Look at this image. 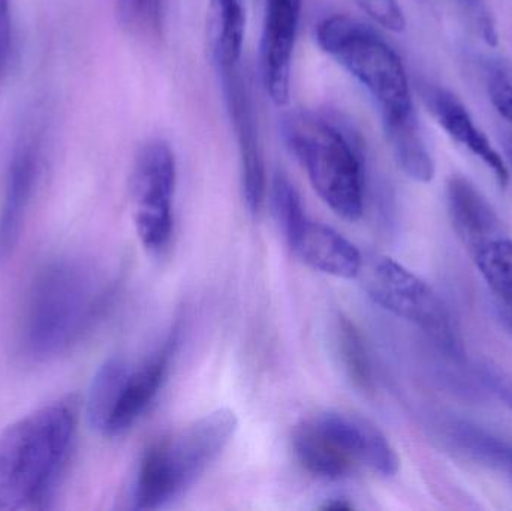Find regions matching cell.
Listing matches in <instances>:
<instances>
[{"instance_id": "cell-16", "label": "cell", "mask_w": 512, "mask_h": 511, "mask_svg": "<svg viewBox=\"0 0 512 511\" xmlns=\"http://www.w3.org/2000/svg\"><path fill=\"white\" fill-rule=\"evenodd\" d=\"M292 447L304 470L319 479H345L357 470V467L340 452L316 416L309 417L295 426Z\"/></svg>"}, {"instance_id": "cell-23", "label": "cell", "mask_w": 512, "mask_h": 511, "mask_svg": "<svg viewBox=\"0 0 512 511\" xmlns=\"http://www.w3.org/2000/svg\"><path fill=\"white\" fill-rule=\"evenodd\" d=\"M119 17L135 30H156L161 24L162 0H117Z\"/></svg>"}, {"instance_id": "cell-22", "label": "cell", "mask_w": 512, "mask_h": 511, "mask_svg": "<svg viewBox=\"0 0 512 511\" xmlns=\"http://www.w3.org/2000/svg\"><path fill=\"white\" fill-rule=\"evenodd\" d=\"M487 93L505 120L512 123V62L496 60L487 68Z\"/></svg>"}, {"instance_id": "cell-18", "label": "cell", "mask_w": 512, "mask_h": 511, "mask_svg": "<svg viewBox=\"0 0 512 511\" xmlns=\"http://www.w3.org/2000/svg\"><path fill=\"white\" fill-rule=\"evenodd\" d=\"M384 131L403 173L415 182H432L436 171L435 161L427 149L417 117L387 126Z\"/></svg>"}, {"instance_id": "cell-24", "label": "cell", "mask_w": 512, "mask_h": 511, "mask_svg": "<svg viewBox=\"0 0 512 511\" xmlns=\"http://www.w3.org/2000/svg\"><path fill=\"white\" fill-rule=\"evenodd\" d=\"M352 2L379 26L394 33H402L406 29L405 14L397 0H352Z\"/></svg>"}, {"instance_id": "cell-25", "label": "cell", "mask_w": 512, "mask_h": 511, "mask_svg": "<svg viewBox=\"0 0 512 511\" xmlns=\"http://www.w3.org/2000/svg\"><path fill=\"white\" fill-rule=\"evenodd\" d=\"M12 54L11 0H0V80L8 71Z\"/></svg>"}, {"instance_id": "cell-19", "label": "cell", "mask_w": 512, "mask_h": 511, "mask_svg": "<svg viewBox=\"0 0 512 511\" xmlns=\"http://www.w3.org/2000/svg\"><path fill=\"white\" fill-rule=\"evenodd\" d=\"M129 368L131 365L119 357L107 360L96 372L90 386L87 396V419L90 426L104 437L119 402L120 390Z\"/></svg>"}, {"instance_id": "cell-20", "label": "cell", "mask_w": 512, "mask_h": 511, "mask_svg": "<svg viewBox=\"0 0 512 511\" xmlns=\"http://www.w3.org/2000/svg\"><path fill=\"white\" fill-rule=\"evenodd\" d=\"M336 344L340 362L351 383L357 389H373V371L363 336L349 318L339 317L336 326Z\"/></svg>"}, {"instance_id": "cell-29", "label": "cell", "mask_w": 512, "mask_h": 511, "mask_svg": "<svg viewBox=\"0 0 512 511\" xmlns=\"http://www.w3.org/2000/svg\"><path fill=\"white\" fill-rule=\"evenodd\" d=\"M507 150H508V155H510V159L512 162V138H511V140H508Z\"/></svg>"}, {"instance_id": "cell-4", "label": "cell", "mask_w": 512, "mask_h": 511, "mask_svg": "<svg viewBox=\"0 0 512 511\" xmlns=\"http://www.w3.org/2000/svg\"><path fill=\"white\" fill-rule=\"evenodd\" d=\"M237 428L236 413L221 408L152 444L138 467L132 507L161 510L182 498L227 449Z\"/></svg>"}, {"instance_id": "cell-11", "label": "cell", "mask_w": 512, "mask_h": 511, "mask_svg": "<svg viewBox=\"0 0 512 511\" xmlns=\"http://www.w3.org/2000/svg\"><path fill=\"white\" fill-rule=\"evenodd\" d=\"M301 0H265L261 62L265 90L274 104H288L292 57L300 24Z\"/></svg>"}, {"instance_id": "cell-13", "label": "cell", "mask_w": 512, "mask_h": 511, "mask_svg": "<svg viewBox=\"0 0 512 511\" xmlns=\"http://www.w3.org/2000/svg\"><path fill=\"white\" fill-rule=\"evenodd\" d=\"M41 171V153L36 141H24L15 149L8 170L0 206V264L14 252L27 210L32 203Z\"/></svg>"}, {"instance_id": "cell-17", "label": "cell", "mask_w": 512, "mask_h": 511, "mask_svg": "<svg viewBox=\"0 0 512 511\" xmlns=\"http://www.w3.org/2000/svg\"><path fill=\"white\" fill-rule=\"evenodd\" d=\"M210 32L219 68L240 65L246 32L245 0H210Z\"/></svg>"}, {"instance_id": "cell-26", "label": "cell", "mask_w": 512, "mask_h": 511, "mask_svg": "<svg viewBox=\"0 0 512 511\" xmlns=\"http://www.w3.org/2000/svg\"><path fill=\"white\" fill-rule=\"evenodd\" d=\"M496 390L512 410V378L495 377Z\"/></svg>"}, {"instance_id": "cell-6", "label": "cell", "mask_w": 512, "mask_h": 511, "mask_svg": "<svg viewBox=\"0 0 512 511\" xmlns=\"http://www.w3.org/2000/svg\"><path fill=\"white\" fill-rule=\"evenodd\" d=\"M358 278L376 305L420 327L445 353L463 357L462 336L450 309L426 281L384 255L364 258Z\"/></svg>"}, {"instance_id": "cell-5", "label": "cell", "mask_w": 512, "mask_h": 511, "mask_svg": "<svg viewBox=\"0 0 512 511\" xmlns=\"http://www.w3.org/2000/svg\"><path fill=\"white\" fill-rule=\"evenodd\" d=\"M315 38L321 50L366 89L378 105L384 128L417 117L402 59L376 30L346 15H333L318 24Z\"/></svg>"}, {"instance_id": "cell-12", "label": "cell", "mask_w": 512, "mask_h": 511, "mask_svg": "<svg viewBox=\"0 0 512 511\" xmlns=\"http://www.w3.org/2000/svg\"><path fill=\"white\" fill-rule=\"evenodd\" d=\"M316 419L355 467L369 468L387 479L399 473L400 459L396 450L372 423L334 411L318 414Z\"/></svg>"}, {"instance_id": "cell-3", "label": "cell", "mask_w": 512, "mask_h": 511, "mask_svg": "<svg viewBox=\"0 0 512 511\" xmlns=\"http://www.w3.org/2000/svg\"><path fill=\"white\" fill-rule=\"evenodd\" d=\"M283 141L321 200L355 222L364 210V156L357 135L327 114L294 110L280 122Z\"/></svg>"}, {"instance_id": "cell-28", "label": "cell", "mask_w": 512, "mask_h": 511, "mask_svg": "<svg viewBox=\"0 0 512 511\" xmlns=\"http://www.w3.org/2000/svg\"><path fill=\"white\" fill-rule=\"evenodd\" d=\"M460 2L468 6L469 9H475V11H478V14H483V6H481L483 0H460Z\"/></svg>"}, {"instance_id": "cell-21", "label": "cell", "mask_w": 512, "mask_h": 511, "mask_svg": "<svg viewBox=\"0 0 512 511\" xmlns=\"http://www.w3.org/2000/svg\"><path fill=\"white\" fill-rule=\"evenodd\" d=\"M454 443L478 461L486 462L512 476V446L472 426H456Z\"/></svg>"}, {"instance_id": "cell-15", "label": "cell", "mask_w": 512, "mask_h": 511, "mask_svg": "<svg viewBox=\"0 0 512 511\" xmlns=\"http://www.w3.org/2000/svg\"><path fill=\"white\" fill-rule=\"evenodd\" d=\"M426 101L442 129L472 155L480 158L493 171L499 185L505 188L510 183L507 164L486 134L475 125L468 108L445 89H430L426 93Z\"/></svg>"}, {"instance_id": "cell-10", "label": "cell", "mask_w": 512, "mask_h": 511, "mask_svg": "<svg viewBox=\"0 0 512 511\" xmlns=\"http://www.w3.org/2000/svg\"><path fill=\"white\" fill-rule=\"evenodd\" d=\"M228 114L233 123L234 134L239 144L240 167H242L243 198L252 215H258L264 206L265 179L264 156L259 143L254 101L248 84L243 78L240 65L219 68Z\"/></svg>"}, {"instance_id": "cell-8", "label": "cell", "mask_w": 512, "mask_h": 511, "mask_svg": "<svg viewBox=\"0 0 512 511\" xmlns=\"http://www.w3.org/2000/svg\"><path fill=\"white\" fill-rule=\"evenodd\" d=\"M273 206L283 237L304 264L340 279L358 278L364 257L348 239L321 222L312 221L283 174L273 180Z\"/></svg>"}, {"instance_id": "cell-9", "label": "cell", "mask_w": 512, "mask_h": 511, "mask_svg": "<svg viewBox=\"0 0 512 511\" xmlns=\"http://www.w3.org/2000/svg\"><path fill=\"white\" fill-rule=\"evenodd\" d=\"M176 158L164 140L147 141L131 174V198L135 228L147 251L161 254L173 239V200Z\"/></svg>"}, {"instance_id": "cell-27", "label": "cell", "mask_w": 512, "mask_h": 511, "mask_svg": "<svg viewBox=\"0 0 512 511\" xmlns=\"http://www.w3.org/2000/svg\"><path fill=\"white\" fill-rule=\"evenodd\" d=\"M354 509V504L349 503V500L346 498H330L327 500V503L321 507V510H352Z\"/></svg>"}, {"instance_id": "cell-14", "label": "cell", "mask_w": 512, "mask_h": 511, "mask_svg": "<svg viewBox=\"0 0 512 511\" xmlns=\"http://www.w3.org/2000/svg\"><path fill=\"white\" fill-rule=\"evenodd\" d=\"M176 345L177 330H174L149 360L138 368H129L105 437L116 438L126 434L146 413L164 386Z\"/></svg>"}, {"instance_id": "cell-1", "label": "cell", "mask_w": 512, "mask_h": 511, "mask_svg": "<svg viewBox=\"0 0 512 511\" xmlns=\"http://www.w3.org/2000/svg\"><path fill=\"white\" fill-rule=\"evenodd\" d=\"M111 282L92 264L57 258L45 264L27 294L23 344L29 356L51 359L74 347L107 308Z\"/></svg>"}, {"instance_id": "cell-2", "label": "cell", "mask_w": 512, "mask_h": 511, "mask_svg": "<svg viewBox=\"0 0 512 511\" xmlns=\"http://www.w3.org/2000/svg\"><path fill=\"white\" fill-rule=\"evenodd\" d=\"M74 407L47 405L0 434V510L44 509L74 441Z\"/></svg>"}, {"instance_id": "cell-7", "label": "cell", "mask_w": 512, "mask_h": 511, "mask_svg": "<svg viewBox=\"0 0 512 511\" xmlns=\"http://www.w3.org/2000/svg\"><path fill=\"white\" fill-rule=\"evenodd\" d=\"M448 212L501 308L512 312V239L492 204L474 183L454 176L447 188Z\"/></svg>"}]
</instances>
